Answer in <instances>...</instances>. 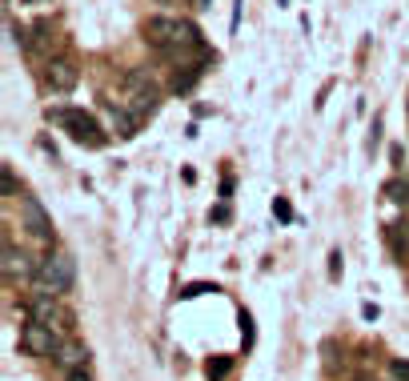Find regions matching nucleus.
<instances>
[{
    "instance_id": "nucleus-1",
    "label": "nucleus",
    "mask_w": 409,
    "mask_h": 381,
    "mask_svg": "<svg viewBox=\"0 0 409 381\" xmlns=\"http://www.w3.org/2000/svg\"><path fill=\"white\" fill-rule=\"evenodd\" d=\"M145 41L169 56H189V52H201V32L193 21L181 17H149L145 21Z\"/></svg>"
},
{
    "instance_id": "nucleus-2",
    "label": "nucleus",
    "mask_w": 409,
    "mask_h": 381,
    "mask_svg": "<svg viewBox=\"0 0 409 381\" xmlns=\"http://www.w3.org/2000/svg\"><path fill=\"white\" fill-rule=\"evenodd\" d=\"M45 117L56 120V124H65V133L76 144H85V149H101V144L109 141V137H105V129L96 124V117L85 113V109H48Z\"/></svg>"
},
{
    "instance_id": "nucleus-3",
    "label": "nucleus",
    "mask_w": 409,
    "mask_h": 381,
    "mask_svg": "<svg viewBox=\"0 0 409 381\" xmlns=\"http://www.w3.org/2000/svg\"><path fill=\"white\" fill-rule=\"evenodd\" d=\"M36 285L45 289V293H68L72 289V281H76V265H72V257L68 253H48L45 261L36 265V277H32Z\"/></svg>"
},
{
    "instance_id": "nucleus-4",
    "label": "nucleus",
    "mask_w": 409,
    "mask_h": 381,
    "mask_svg": "<svg viewBox=\"0 0 409 381\" xmlns=\"http://www.w3.org/2000/svg\"><path fill=\"white\" fill-rule=\"evenodd\" d=\"M21 349L24 353H32V358H56V349H61V334L45 325V321H28L21 329Z\"/></svg>"
},
{
    "instance_id": "nucleus-5",
    "label": "nucleus",
    "mask_w": 409,
    "mask_h": 381,
    "mask_svg": "<svg viewBox=\"0 0 409 381\" xmlns=\"http://www.w3.org/2000/svg\"><path fill=\"white\" fill-rule=\"evenodd\" d=\"M28 317H32V321H45V325H52V329H72V313L61 309L56 293H45V289L28 301Z\"/></svg>"
},
{
    "instance_id": "nucleus-6",
    "label": "nucleus",
    "mask_w": 409,
    "mask_h": 381,
    "mask_svg": "<svg viewBox=\"0 0 409 381\" xmlns=\"http://www.w3.org/2000/svg\"><path fill=\"white\" fill-rule=\"evenodd\" d=\"M36 265L41 261H32L24 249H17L12 241L4 237V265H0V269H4V281H17V277H21V281H32V277H36Z\"/></svg>"
},
{
    "instance_id": "nucleus-7",
    "label": "nucleus",
    "mask_w": 409,
    "mask_h": 381,
    "mask_svg": "<svg viewBox=\"0 0 409 381\" xmlns=\"http://www.w3.org/2000/svg\"><path fill=\"white\" fill-rule=\"evenodd\" d=\"M21 217H24V229L36 241H52V217L45 213V205L36 197H24L21 201Z\"/></svg>"
},
{
    "instance_id": "nucleus-8",
    "label": "nucleus",
    "mask_w": 409,
    "mask_h": 381,
    "mask_svg": "<svg viewBox=\"0 0 409 381\" xmlns=\"http://www.w3.org/2000/svg\"><path fill=\"white\" fill-rule=\"evenodd\" d=\"M76 80H81V72H76V65L65 61V56H56V61H48L45 65V85L52 89V93H72Z\"/></svg>"
},
{
    "instance_id": "nucleus-9",
    "label": "nucleus",
    "mask_w": 409,
    "mask_h": 381,
    "mask_svg": "<svg viewBox=\"0 0 409 381\" xmlns=\"http://www.w3.org/2000/svg\"><path fill=\"white\" fill-rule=\"evenodd\" d=\"M56 365L68 369V373H76V369H85V361H89V345L85 341H61V349H56Z\"/></svg>"
},
{
    "instance_id": "nucleus-10",
    "label": "nucleus",
    "mask_w": 409,
    "mask_h": 381,
    "mask_svg": "<svg viewBox=\"0 0 409 381\" xmlns=\"http://www.w3.org/2000/svg\"><path fill=\"white\" fill-rule=\"evenodd\" d=\"M109 120H113L116 137H125V141H129V137H136V124H140V117H136L125 100H120V105H116V100L109 105Z\"/></svg>"
},
{
    "instance_id": "nucleus-11",
    "label": "nucleus",
    "mask_w": 409,
    "mask_h": 381,
    "mask_svg": "<svg viewBox=\"0 0 409 381\" xmlns=\"http://www.w3.org/2000/svg\"><path fill=\"white\" fill-rule=\"evenodd\" d=\"M229 373H233V358H225V353H217V358L204 361V378L209 381H225Z\"/></svg>"
},
{
    "instance_id": "nucleus-12",
    "label": "nucleus",
    "mask_w": 409,
    "mask_h": 381,
    "mask_svg": "<svg viewBox=\"0 0 409 381\" xmlns=\"http://www.w3.org/2000/svg\"><path fill=\"white\" fill-rule=\"evenodd\" d=\"M197 76H201L197 65H181V69L173 72V93H189V89L197 85Z\"/></svg>"
},
{
    "instance_id": "nucleus-13",
    "label": "nucleus",
    "mask_w": 409,
    "mask_h": 381,
    "mask_svg": "<svg viewBox=\"0 0 409 381\" xmlns=\"http://www.w3.org/2000/svg\"><path fill=\"white\" fill-rule=\"evenodd\" d=\"M386 197L393 201V205L409 209V181H389V185H386Z\"/></svg>"
},
{
    "instance_id": "nucleus-14",
    "label": "nucleus",
    "mask_w": 409,
    "mask_h": 381,
    "mask_svg": "<svg viewBox=\"0 0 409 381\" xmlns=\"http://www.w3.org/2000/svg\"><path fill=\"white\" fill-rule=\"evenodd\" d=\"M204 293H221L217 285H204V281H193V285H181V301H193V297H204Z\"/></svg>"
},
{
    "instance_id": "nucleus-15",
    "label": "nucleus",
    "mask_w": 409,
    "mask_h": 381,
    "mask_svg": "<svg viewBox=\"0 0 409 381\" xmlns=\"http://www.w3.org/2000/svg\"><path fill=\"white\" fill-rule=\"evenodd\" d=\"M0 185H4V197H17V177H12V165H0Z\"/></svg>"
},
{
    "instance_id": "nucleus-16",
    "label": "nucleus",
    "mask_w": 409,
    "mask_h": 381,
    "mask_svg": "<svg viewBox=\"0 0 409 381\" xmlns=\"http://www.w3.org/2000/svg\"><path fill=\"white\" fill-rule=\"evenodd\" d=\"M273 217H277V221H293V205H289L285 197H277V201H273Z\"/></svg>"
},
{
    "instance_id": "nucleus-17",
    "label": "nucleus",
    "mask_w": 409,
    "mask_h": 381,
    "mask_svg": "<svg viewBox=\"0 0 409 381\" xmlns=\"http://www.w3.org/2000/svg\"><path fill=\"white\" fill-rule=\"evenodd\" d=\"M389 237H393V249H397V253H409V233H401V225H393Z\"/></svg>"
},
{
    "instance_id": "nucleus-18",
    "label": "nucleus",
    "mask_w": 409,
    "mask_h": 381,
    "mask_svg": "<svg viewBox=\"0 0 409 381\" xmlns=\"http://www.w3.org/2000/svg\"><path fill=\"white\" fill-rule=\"evenodd\" d=\"M389 369H393V378H397V381H409V361L393 358V365H389Z\"/></svg>"
},
{
    "instance_id": "nucleus-19",
    "label": "nucleus",
    "mask_w": 409,
    "mask_h": 381,
    "mask_svg": "<svg viewBox=\"0 0 409 381\" xmlns=\"http://www.w3.org/2000/svg\"><path fill=\"white\" fill-rule=\"evenodd\" d=\"M329 277H333V281L341 277V249H333V253H329Z\"/></svg>"
},
{
    "instance_id": "nucleus-20",
    "label": "nucleus",
    "mask_w": 409,
    "mask_h": 381,
    "mask_svg": "<svg viewBox=\"0 0 409 381\" xmlns=\"http://www.w3.org/2000/svg\"><path fill=\"white\" fill-rule=\"evenodd\" d=\"M241 337H245V345L253 341V317L245 309H241Z\"/></svg>"
},
{
    "instance_id": "nucleus-21",
    "label": "nucleus",
    "mask_w": 409,
    "mask_h": 381,
    "mask_svg": "<svg viewBox=\"0 0 409 381\" xmlns=\"http://www.w3.org/2000/svg\"><path fill=\"white\" fill-rule=\"evenodd\" d=\"M209 221H217V225H225V221H229V205H217V209L209 213Z\"/></svg>"
},
{
    "instance_id": "nucleus-22",
    "label": "nucleus",
    "mask_w": 409,
    "mask_h": 381,
    "mask_svg": "<svg viewBox=\"0 0 409 381\" xmlns=\"http://www.w3.org/2000/svg\"><path fill=\"white\" fill-rule=\"evenodd\" d=\"M389 161L401 168V161H406V149H401V144H393V149H389Z\"/></svg>"
},
{
    "instance_id": "nucleus-23",
    "label": "nucleus",
    "mask_w": 409,
    "mask_h": 381,
    "mask_svg": "<svg viewBox=\"0 0 409 381\" xmlns=\"http://www.w3.org/2000/svg\"><path fill=\"white\" fill-rule=\"evenodd\" d=\"M361 317H365V321H377V317H381V309H377V305H369V301H365V305H361Z\"/></svg>"
},
{
    "instance_id": "nucleus-24",
    "label": "nucleus",
    "mask_w": 409,
    "mask_h": 381,
    "mask_svg": "<svg viewBox=\"0 0 409 381\" xmlns=\"http://www.w3.org/2000/svg\"><path fill=\"white\" fill-rule=\"evenodd\" d=\"M65 381H92V378H89V373H85V369H76V373H68Z\"/></svg>"
},
{
    "instance_id": "nucleus-25",
    "label": "nucleus",
    "mask_w": 409,
    "mask_h": 381,
    "mask_svg": "<svg viewBox=\"0 0 409 381\" xmlns=\"http://www.w3.org/2000/svg\"><path fill=\"white\" fill-rule=\"evenodd\" d=\"M28 8H41V4H52V0H24Z\"/></svg>"
},
{
    "instance_id": "nucleus-26",
    "label": "nucleus",
    "mask_w": 409,
    "mask_h": 381,
    "mask_svg": "<svg viewBox=\"0 0 409 381\" xmlns=\"http://www.w3.org/2000/svg\"><path fill=\"white\" fill-rule=\"evenodd\" d=\"M197 8H213V4H209V0H197Z\"/></svg>"
},
{
    "instance_id": "nucleus-27",
    "label": "nucleus",
    "mask_w": 409,
    "mask_h": 381,
    "mask_svg": "<svg viewBox=\"0 0 409 381\" xmlns=\"http://www.w3.org/2000/svg\"><path fill=\"white\" fill-rule=\"evenodd\" d=\"M357 381H369V378H357Z\"/></svg>"
}]
</instances>
